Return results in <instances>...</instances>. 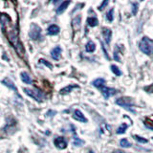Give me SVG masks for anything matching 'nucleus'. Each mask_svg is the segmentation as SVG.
<instances>
[{
	"instance_id": "1",
	"label": "nucleus",
	"mask_w": 153,
	"mask_h": 153,
	"mask_svg": "<svg viewBox=\"0 0 153 153\" xmlns=\"http://www.w3.org/2000/svg\"><path fill=\"white\" fill-rule=\"evenodd\" d=\"M1 27H2L3 32L6 33L10 43H11L14 49L16 50L17 54L20 56H23L24 54H25V51H24V48L20 43V41H19L17 30L14 28L11 19H10L9 16H7L5 13H2V16H1Z\"/></svg>"
},
{
	"instance_id": "2",
	"label": "nucleus",
	"mask_w": 153,
	"mask_h": 153,
	"mask_svg": "<svg viewBox=\"0 0 153 153\" xmlns=\"http://www.w3.org/2000/svg\"><path fill=\"white\" fill-rule=\"evenodd\" d=\"M140 50L147 56H151L153 54V40L146 36L143 37L139 44Z\"/></svg>"
},
{
	"instance_id": "3",
	"label": "nucleus",
	"mask_w": 153,
	"mask_h": 153,
	"mask_svg": "<svg viewBox=\"0 0 153 153\" xmlns=\"http://www.w3.org/2000/svg\"><path fill=\"white\" fill-rule=\"evenodd\" d=\"M116 103L120 105V106L123 107L124 109H126L127 111H130L131 113H135V110L133 109L134 102L131 98H128V97L120 98L116 100Z\"/></svg>"
},
{
	"instance_id": "4",
	"label": "nucleus",
	"mask_w": 153,
	"mask_h": 153,
	"mask_svg": "<svg viewBox=\"0 0 153 153\" xmlns=\"http://www.w3.org/2000/svg\"><path fill=\"white\" fill-rule=\"evenodd\" d=\"M23 91L25 92L26 95H28L29 97H31L33 98L35 100H36V102H43L45 99L44 97V94H43L42 92H40L39 90H37V89H30V88H24Z\"/></svg>"
},
{
	"instance_id": "5",
	"label": "nucleus",
	"mask_w": 153,
	"mask_h": 153,
	"mask_svg": "<svg viewBox=\"0 0 153 153\" xmlns=\"http://www.w3.org/2000/svg\"><path fill=\"white\" fill-rule=\"evenodd\" d=\"M30 37L33 40H38L41 37V28L36 25V23H33L30 28Z\"/></svg>"
},
{
	"instance_id": "6",
	"label": "nucleus",
	"mask_w": 153,
	"mask_h": 153,
	"mask_svg": "<svg viewBox=\"0 0 153 153\" xmlns=\"http://www.w3.org/2000/svg\"><path fill=\"white\" fill-rule=\"evenodd\" d=\"M98 89H100V93L102 94V96L105 98V99H108L110 96H112L114 94H116L117 91L113 89V88H109V87H106L105 85H102V86H100V87H99Z\"/></svg>"
},
{
	"instance_id": "7",
	"label": "nucleus",
	"mask_w": 153,
	"mask_h": 153,
	"mask_svg": "<svg viewBox=\"0 0 153 153\" xmlns=\"http://www.w3.org/2000/svg\"><path fill=\"white\" fill-rule=\"evenodd\" d=\"M55 146L59 149H65L67 147V142L63 137H56L55 139Z\"/></svg>"
},
{
	"instance_id": "8",
	"label": "nucleus",
	"mask_w": 153,
	"mask_h": 153,
	"mask_svg": "<svg viewBox=\"0 0 153 153\" xmlns=\"http://www.w3.org/2000/svg\"><path fill=\"white\" fill-rule=\"evenodd\" d=\"M73 118L76 120V121H79V122H81V123H87V119L84 117L83 113L81 112L80 110H79V109L75 110Z\"/></svg>"
},
{
	"instance_id": "9",
	"label": "nucleus",
	"mask_w": 153,
	"mask_h": 153,
	"mask_svg": "<svg viewBox=\"0 0 153 153\" xmlns=\"http://www.w3.org/2000/svg\"><path fill=\"white\" fill-rule=\"evenodd\" d=\"M102 35H103L105 42H106L107 44H109L110 41H111V36H112L111 30L108 28H102Z\"/></svg>"
},
{
	"instance_id": "10",
	"label": "nucleus",
	"mask_w": 153,
	"mask_h": 153,
	"mask_svg": "<svg viewBox=\"0 0 153 153\" xmlns=\"http://www.w3.org/2000/svg\"><path fill=\"white\" fill-rule=\"evenodd\" d=\"M60 55H61V48H60L59 46L55 47L54 49L52 50V52H51V56H52L54 59H56V60L59 59Z\"/></svg>"
},
{
	"instance_id": "11",
	"label": "nucleus",
	"mask_w": 153,
	"mask_h": 153,
	"mask_svg": "<svg viewBox=\"0 0 153 153\" xmlns=\"http://www.w3.org/2000/svg\"><path fill=\"white\" fill-rule=\"evenodd\" d=\"M48 33H49L50 36H56V35H57V33H59V27L57 26V25H51L49 28H48Z\"/></svg>"
},
{
	"instance_id": "12",
	"label": "nucleus",
	"mask_w": 153,
	"mask_h": 153,
	"mask_svg": "<svg viewBox=\"0 0 153 153\" xmlns=\"http://www.w3.org/2000/svg\"><path fill=\"white\" fill-rule=\"evenodd\" d=\"M70 3H71L70 1H64V2H62V3L59 5V8L56 9V13H59V14L62 13H63V12L65 11V10L67 9V7H68L69 5H70Z\"/></svg>"
},
{
	"instance_id": "13",
	"label": "nucleus",
	"mask_w": 153,
	"mask_h": 153,
	"mask_svg": "<svg viewBox=\"0 0 153 153\" xmlns=\"http://www.w3.org/2000/svg\"><path fill=\"white\" fill-rule=\"evenodd\" d=\"M21 76V80L23 81L24 83H26V84H31L32 83V79H31V76H29L26 72H22V73L20 74Z\"/></svg>"
},
{
	"instance_id": "14",
	"label": "nucleus",
	"mask_w": 153,
	"mask_h": 153,
	"mask_svg": "<svg viewBox=\"0 0 153 153\" xmlns=\"http://www.w3.org/2000/svg\"><path fill=\"white\" fill-rule=\"evenodd\" d=\"M78 87H79L78 85H68V86H66V87L60 89L59 93H60V94H62V95L68 94V93H70V92H71L72 89H74V88H78Z\"/></svg>"
},
{
	"instance_id": "15",
	"label": "nucleus",
	"mask_w": 153,
	"mask_h": 153,
	"mask_svg": "<svg viewBox=\"0 0 153 153\" xmlns=\"http://www.w3.org/2000/svg\"><path fill=\"white\" fill-rule=\"evenodd\" d=\"M85 50L86 52H88V53H92L96 50V45H95V43L93 41H89L87 42V44L85 45Z\"/></svg>"
},
{
	"instance_id": "16",
	"label": "nucleus",
	"mask_w": 153,
	"mask_h": 153,
	"mask_svg": "<svg viewBox=\"0 0 153 153\" xmlns=\"http://www.w3.org/2000/svg\"><path fill=\"white\" fill-rule=\"evenodd\" d=\"M80 19H81L80 16H78L73 19V27L75 30H79L80 28Z\"/></svg>"
},
{
	"instance_id": "17",
	"label": "nucleus",
	"mask_w": 153,
	"mask_h": 153,
	"mask_svg": "<svg viewBox=\"0 0 153 153\" xmlns=\"http://www.w3.org/2000/svg\"><path fill=\"white\" fill-rule=\"evenodd\" d=\"M87 23H88V25L90 27H96L98 25V19L96 18V17H88L87 18Z\"/></svg>"
},
{
	"instance_id": "18",
	"label": "nucleus",
	"mask_w": 153,
	"mask_h": 153,
	"mask_svg": "<svg viewBox=\"0 0 153 153\" xmlns=\"http://www.w3.org/2000/svg\"><path fill=\"white\" fill-rule=\"evenodd\" d=\"M2 83H3V84H5L6 86H9L10 88H12V89H13L14 91H16V92H17V89H16V87L13 85V83L12 81L10 80L9 79H3V80H2Z\"/></svg>"
},
{
	"instance_id": "19",
	"label": "nucleus",
	"mask_w": 153,
	"mask_h": 153,
	"mask_svg": "<svg viewBox=\"0 0 153 153\" xmlns=\"http://www.w3.org/2000/svg\"><path fill=\"white\" fill-rule=\"evenodd\" d=\"M104 84H105V80L103 79H97L96 80L93 81V85L97 88L100 87V86H102Z\"/></svg>"
},
{
	"instance_id": "20",
	"label": "nucleus",
	"mask_w": 153,
	"mask_h": 153,
	"mask_svg": "<svg viewBox=\"0 0 153 153\" xmlns=\"http://www.w3.org/2000/svg\"><path fill=\"white\" fill-rule=\"evenodd\" d=\"M120 145H121V146L124 147V148H128L131 146V143H129L126 139H122L121 141H120Z\"/></svg>"
},
{
	"instance_id": "21",
	"label": "nucleus",
	"mask_w": 153,
	"mask_h": 153,
	"mask_svg": "<svg viewBox=\"0 0 153 153\" xmlns=\"http://www.w3.org/2000/svg\"><path fill=\"white\" fill-rule=\"evenodd\" d=\"M128 127V126L126 123H123V124H121V126H120L118 129H117V133L118 134H123V133H124L126 132V128Z\"/></svg>"
},
{
	"instance_id": "22",
	"label": "nucleus",
	"mask_w": 153,
	"mask_h": 153,
	"mask_svg": "<svg viewBox=\"0 0 153 153\" xmlns=\"http://www.w3.org/2000/svg\"><path fill=\"white\" fill-rule=\"evenodd\" d=\"M111 71L113 73L116 75V76H121L122 75V72L120 70L116 65H111Z\"/></svg>"
},
{
	"instance_id": "23",
	"label": "nucleus",
	"mask_w": 153,
	"mask_h": 153,
	"mask_svg": "<svg viewBox=\"0 0 153 153\" xmlns=\"http://www.w3.org/2000/svg\"><path fill=\"white\" fill-rule=\"evenodd\" d=\"M83 143H84V142H83L82 140H80V139H79L78 136L74 138V142H73L74 146H80Z\"/></svg>"
},
{
	"instance_id": "24",
	"label": "nucleus",
	"mask_w": 153,
	"mask_h": 153,
	"mask_svg": "<svg viewBox=\"0 0 153 153\" xmlns=\"http://www.w3.org/2000/svg\"><path fill=\"white\" fill-rule=\"evenodd\" d=\"M133 138L135 139V140L137 141V142H139V143H146L148 141L146 140V139H145V138H143V137H141V136H138V135H134L133 136Z\"/></svg>"
},
{
	"instance_id": "25",
	"label": "nucleus",
	"mask_w": 153,
	"mask_h": 153,
	"mask_svg": "<svg viewBox=\"0 0 153 153\" xmlns=\"http://www.w3.org/2000/svg\"><path fill=\"white\" fill-rule=\"evenodd\" d=\"M113 12H114V9L112 8V9H110V11L107 13L106 18H107L108 21H112L113 20V18H114V16H113Z\"/></svg>"
},
{
	"instance_id": "26",
	"label": "nucleus",
	"mask_w": 153,
	"mask_h": 153,
	"mask_svg": "<svg viewBox=\"0 0 153 153\" xmlns=\"http://www.w3.org/2000/svg\"><path fill=\"white\" fill-rule=\"evenodd\" d=\"M119 47L117 46L116 47V51H114V57H115V59H116L117 61H121V59L119 57Z\"/></svg>"
},
{
	"instance_id": "27",
	"label": "nucleus",
	"mask_w": 153,
	"mask_h": 153,
	"mask_svg": "<svg viewBox=\"0 0 153 153\" xmlns=\"http://www.w3.org/2000/svg\"><path fill=\"white\" fill-rule=\"evenodd\" d=\"M107 4H108V1H103V2H102V4L100 5V7H99L98 9L100 10V11H102V10L104 9V7L106 6Z\"/></svg>"
},
{
	"instance_id": "28",
	"label": "nucleus",
	"mask_w": 153,
	"mask_h": 153,
	"mask_svg": "<svg viewBox=\"0 0 153 153\" xmlns=\"http://www.w3.org/2000/svg\"><path fill=\"white\" fill-rule=\"evenodd\" d=\"M39 62H41V63L45 64V65H47L48 67H50V68H52V64H50L49 62H47V61H46V60H44V59H40V60H39Z\"/></svg>"
},
{
	"instance_id": "29",
	"label": "nucleus",
	"mask_w": 153,
	"mask_h": 153,
	"mask_svg": "<svg viewBox=\"0 0 153 153\" xmlns=\"http://www.w3.org/2000/svg\"><path fill=\"white\" fill-rule=\"evenodd\" d=\"M137 7H138V5L136 3H134L133 4V13L135 14L136 13V10H137Z\"/></svg>"
},
{
	"instance_id": "30",
	"label": "nucleus",
	"mask_w": 153,
	"mask_h": 153,
	"mask_svg": "<svg viewBox=\"0 0 153 153\" xmlns=\"http://www.w3.org/2000/svg\"><path fill=\"white\" fill-rule=\"evenodd\" d=\"M113 153H124V152H123V151H122V150H119V149H117V150L113 151Z\"/></svg>"
},
{
	"instance_id": "31",
	"label": "nucleus",
	"mask_w": 153,
	"mask_h": 153,
	"mask_svg": "<svg viewBox=\"0 0 153 153\" xmlns=\"http://www.w3.org/2000/svg\"><path fill=\"white\" fill-rule=\"evenodd\" d=\"M152 139H153V138H152Z\"/></svg>"
}]
</instances>
